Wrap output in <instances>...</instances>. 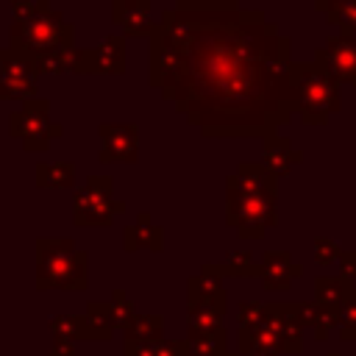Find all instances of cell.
<instances>
[{
    "mask_svg": "<svg viewBox=\"0 0 356 356\" xmlns=\"http://www.w3.org/2000/svg\"><path fill=\"white\" fill-rule=\"evenodd\" d=\"M184 70L161 95L203 136H273L298 111L292 39L239 0H175Z\"/></svg>",
    "mask_w": 356,
    "mask_h": 356,
    "instance_id": "1",
    "label": "cell"
},
{
    "mask_svg": "<svg viewBox=\"0 0 356 356\" xmlns=\"http://www.w3.org/2000/svg\"><path fill=\"white\" fill-rule=\"evenodd\" d=\"M278 220V178L261 161H239L225 178V222L242 239H261Z\"/></svg>",
    "mask_w": 356,
    "mask_h": 356,
    "instance_id": "2",
    "label": "cell"
},
{
    "mask_svg": "<svg viewBox=\"0 0 356 356\" xmlns=\"http://www.w3.org/2000/svg\"><path fill=\"white\" fill-rule=\"evenodd\" d=\"M11 53L33 61L47 53H64L78 47L75 44V25L64 19L61 11L50 8L31 19H14L8 25V44Z\"/></svg>",
    "mask_w": 356,
    "mask_h": 356,
    "instance_id": "3",
    "label": "cell"
},
{
    "mask_svg": "<svg viewBox=\"0 0 356 356\" xmlns=\"http://www.w3.org/2000/svg\"><path fill=\"white\" fill-rule=\"evenodd\" d=\"M36 286L39 289H70L86 286V253L75 248L70 236H39L36 239Z\"/></svg>",
    "mask_w": 356,
    "mask_h": 356,
    "instance_id": "4",
    "label": "cell"
},
{
    "mask_svg": "<svg viewBox=\"0 0 356 356\" xmlns=\"http://www.w3.org/2000/svg\"><path fill=\"white\" fill-rule=\"evenodd\" d=\"M292 86L303 125H325L339 111V86L317 61H292Z\"/></svg>",
    "mask_w": 356,
    "mask_h": 356,
    "instance_id": "5",
    "label": "cell"
},
{
    "mask_svg": "<svg viewBox=\"0 0 356 356\" xmlns=\"http://www.w3.org/2000/svg\"><path fill=\"white\" fill-rule=\"evenodd\" d=\"M8 134L19 139L28 153H47L50 142L64 134V125L50 120L47 97H31L22 103L19 111L8 117Z\"/></svg>",
    "mask_w": 356,
    "mask_h": 356,
    "instance_id": "6",
    "label": "cell"
},
{
    "mask_svg": "<svg viewBox=\"0 0 356 356\" xmlns=\"http://www.w3.org/2000/svg\"><path fill=\"white\" fill-rule=\"evenodd\" d=\"M120 214H125V203L114 197L111 175H89L72 197L75 225H111Z\"/></svg>",
    "mask_w": 356,
    "mask_h": 356,
    "instance_id": "7",
    "label": "cell"
},
{
    "mask_svg": "<svg viewBox=\"0 0 356 356\" xmlns=\"http://www.w3.org/2000/svg\"><path fill=\"white\" fill-rule=\"evenodd\" d=\"M184 61H186L184 50L167 36V31L161 25H156V31L147 39V81H150V86L164 95L178 81Z\"/></svg>",
    "mask_w": 356,
    "mask_h": 356,
    "instance_id": "8",
    "label": "cell"
},
{
    "mask_svg": "<svg viewBox=\"0 0 356 356\" xmlns=\"http://www.w3.org/2000/svg\"><path fill=\"white\" fill-rule=\"evenodd\" d=\"M337 83L356 86V36L353 33H331L325 44L314 47V58Z\"/></svg>",
    "mask_w": 356,
    "mask_h": 356,
    "instance_id": "9",
    "label": "cell"
},
{
    "mask_svg": "<svg viewBox=\"0 0 356 356\" xmlns=\"http://www.w3.org/2000/svg\"><path fill=\"white\" fill-rule=\"evenodd\" d=\"M100 164H136L139 159V128L134 122H100L97 125Z\"/></svg>",
    "mask_w": 356,
    "mask_h": 356,
    "instance_id": "10",
    "label": "cell"
},
{
    "mask_svg": "<svg viewBox=\"0 0 356 356\" xmlns=\"http://www.w3.org/2000/svg\"><path fill=\"white\" fill-rule=\"evenodd\" d=\"M125 72V36L106 33L100 44L86 50V75H122Z\"/></svg>",
    "mask_w": 356,
    "mask_h": 356,
    "instance_id": "11",
    "label": "cell"
},
{
    "mask_svg": "<svg viewBox=\"0 0 356 356\" xmlns=\"http://www.w3.org/2000/svg\"><path fill=\"white\" fill-rule=\"evenodd\" d=\"M150 6H153V0H111V19L128 36H145V39H150V33L159 25L150 17Z\"/></svg>",
    "mask_w": 356,
    "mask_h": 356,
    "instance_id": "12",
    "label": "cell"
},
{
    "mask_svg": "<svg viewBox=\"0 0 356 356\" xmlns=\"http://www.w3.org/2000/svg\"><path fill=\"white\" fill-rule=\"evenodd\" d=\"M261 164L275 175V178H284L292 172V167L303 164V150H298L289 136H281V134H273V136H264L261 139Z\"/></svg>",
    "mask_w": 356,
    "mask_h": 356,
    "instance_id": "13",
    "label": "cell"
},
{
    "mask_svg": "<svg viewBox=\"0 0 356 356\" xmlns=\"http://www.w3.org/2000/svg\"><path fill=\"white\" fill-rule=\"evenodd\" d=\"M303 273V264L292 261L286 250H267L259 261V278L264 289H289L292 278Z\"/></svg>",
    "mask_w": 356,
    "mask_h": 356,
    "instance_id": "14",
    "label": "cell"
},
{
    "mask_svg": "<svg viewBox=\"0 0 356 356\" xmlns=\"http://www.w3.org/2000/svg\"><path fill=\"white\" fill-rule=\"evenodd\" d=\"M122 248L131 253V250H153V253H161L164 250V228L153 222V217L147 211H139L136 220L131 225H125L122 231Z\"/></svg>",
    "mask_w": 356,
    "mask_h": 356,
    "instance_id": "15",
    "label": "cell"
},
{
    "mask_svg": "<svg viewBox=\"0 0 356 356\" xmlns=\"http://www.w3.org/2000/svg\"><path fill=\"white\" fill-rule=\"evenodd\" d=\"M189 303H195V306H220V309H225L222 275L214 273L211 264H203L200 273L189 278Z\"/></svg>",
    "mask_w": 356,
    "mask_h": 356,
    "instance_id": "16",
    "label": "cell"
},
{
    "mask_svg": "<svg viewBox=\"0 0 356 356\" xmlns=\"http://www.w3.org/2000/svg\"><path fill=\"white\" fill-rule=\"evenodd\" d=\"M36 186L39 189H72L75 186V161H36Z\"/></svg>",
    "mask_w": 356,
    "mask_h": 356,
    "instance_id": "17",
    "label": "cell"
},
{
    "mask_svg": "<svg viewBox=\"0 0 356 356\" xmlns=\"http://www.w3.org/2000/svg\"><path fill=\"white\" fill-rule=\"evenodd\" d=\"M314 8L328 25H337L339 33L356 36V0H314Z\"/></svg>",
    "mask_w": 356,
    "mask_h": 356,
    "instance_id": "18",
    "label": "cell"
},
{
    "mask_svg": "<svg viewBox=\"0 0 356 356\" xmlns=\"http://www.w3.org/2000/svg\"><path fill=\"white\" fill-rule=\"evenodd\" d=\"M350 292H353V286L342 275H320L314 281V300L320 306H328V309H337V312L345 306Z\"/></svg>",
    "mask_w": 356,
    "mask_h": 356,
    "instance_id": "19",
    "label": "cell"
},
{
    "mask_svg": "<svg viewBox=\"0 0 356 356\" xmlns=\"http://www.w3.org/2000/svg\"><path fill=\"white\" fill-rule=\"evenodd\" d=\"M117 320L108 303H89L83 314V339H111Z\"/></svg>",
    "mask_w": 356,
    "mask_h": 356,
    "instance_id": "20",
    "label": "cell"
},
{
    "mask_svg": "<svg viewBox=\"0 0 356 356\" xmlns=\"http://www.w3.org/2000/svg\"><path fill=\"white\" fill-rule=\"evenodd\" d=\"M211 267L220 275H236V278H242V275H259V264L253 261V253L250 250H231V253H225V259L220 264H211Z\"/></svg>",
    "mask_w": 356,
    "mask_h": 356,
    "instance_id": "21",
    "label": "cell"
},
{
    "mask_svg": "<svg viewBox=\"0 0 356 356\" xmlns=\"http://www.w3.org/2000/svg\"><path fill=\"white\" fill-rule=\"evenodd\" d=\"M222 314H225V309H220V306L189 303V334H209V331L222 328Z\"/></svg>",
    "mask_w": 356,
    "mask_h": 356,
    "instance_id": "22",
    "label": "cell"
},
{
    "mask_svg": "<svg viewBox=\"0 0 356 356\" xmlns=\"http://www.w3.org/2000/svg\"><path fill=\"white\" fill-rule=\"evenodd\" d=\"M189 356H228L225 350V328L209 334H189Z\"/></svg>",
    "mask_w": 356,
    "mask_h": 356,
    "instance_id": "23",
    "label": "cell"
},
{
    "mask_svg": "<svg viewBox=\"0 0 356 356\" xmlns=\"http://www.w3.org/2000/svg\"><path fill=\"white\" fill-rule=\"evenodd\" d=\"M164 317L161 314H136L125 325V339H164Z\"/></svg>",
    "mask_w": 356,
    "mask_h": 356,
    "instance_id": "24",
    "label": "cell"
},
{
    "mask_svg": "<svg viewBox=\"0 0 356 356\" xmlns=\"http://www.w3.org/2000/svg\"><path fill=\"white\" fill-rule=\"evenodd\" d=\"M50 334L56 342H75L83 339V317L75 314H56L50 317Z\"/></svg>",
    "mask_w": 356,
    "mask_h": 356,
    "instance_id": "25",
    "label": "cell"
},
{
    "mask_svg": "<svg viewBox=\"0 0 356 356\" xmlns=\"http://www.w3.org/2000/svg\"><path fill=\"white\" fill-rule=\"evenodd\" d=\"M36 97V78H6L0 81V100H31Z\"/></svg>",
    "mask_w": 356,
    "mask_h": 356,
    "instance_id": "26",
    "label": "cell"
},
{
    "mask_svg": "<svg viewBox=\"0 0 356 356\" xmlns=\"http://www.w3.org/2000/svg\"><path fill=\"white\" fill-rule=\"evenodd\" d=\"M108 306H111V314H114V320H117V328H125V325L136 317L134 303L125 298V292H122V289H114V292H111Z\"/></svg>",
    "mask_w": 356,
    "mask_h": 356,
    "instance_id": "27",
    "label": "cell"
},
{
    "mask_svg": "<svg viewBox=\"0 0 356 356\" xmlns=\"http://www.w3.org/2000/svg\"><path fill=\"white\" fill-rule=\"evenodd\" d=\"M339 323H342L339 337L342 339H356V289L348 295L345 306L339 309Z\"/></svg>",
    "mask_w": 356,
    "mask_h": 356,
    "instance_id": "28",
    "label": "cell"
},
{
    "mask_svg": "<svg viewBox=\"0 0 356 356\" xmlns=\"http://www.w3.org/2000/svg\"><path fill=\"white\" fill-rule=\"evenodd\" d=\"M50 11V0H11V17L14 19H31L36 14Z\"/></svg>",
    "mask_w": 356,
    "mask_h": 356,
    "instance_id": "29",
    "label": "cell"
},
{
    "mask_svg": "<svg viewBox=\"0 0 356 356\" xmlns=\"http://www.w3.org/2000/svg\"><path fill=\"white\" fill-rule=\"evenodd\" d=\"M339 256H342V248H339L334 239H328V236H317V239H314V261H317V264L339 261Z\"/></svg>",
    "mask_w": 356,
    "mask_h": 356,
    "instance_id": "30",
    "label": "cell"
},
{
    "mask_svg": "<svg viewBox=\"0 0 356 356\" xmlns=\"http://www.w3.org/2000/svg\"><path fill=\"white\" fill-rule=\"evenodd\" d=\"M153 356H189V342L186 339H161L156 345Z\"/></svg>",
    "mask_w": 356,
    "mask_h": 356,
    "instance_id": "31",
    "label": "cell"
},
{
    "mask_svg": "<svg viewBox=\"0 0 356 356\" xmlns=\"http://www.w3.org/2000/svg\"><path fill=\"white\" fill-rule=\"evenodd\" d=\"M339 264H342V278L353 281L356 278V250H342Z\"/></svg>",
    "mask_w": 356,
    "mask_h": 356,
    "instance_id": "32",
    "label": "cell"
},
{
    "mask_svg": "<svg viewBox=\"0 0 356 356\" xmlns=\"http://www.w3.org/2000/svg\"><path fill=\"white\" fill-rule=\"evenodd\" d=\"M228 356H256V353H239V350H236V353H228Z\"/></svg>",
    "mask_w": 356,
    "mask_h": 356,
    "instance_id": "33",
    "label": "cell"
},
{
    "mask_svg": "<svg viewBox=\"0 0 356 356\" xmlns=\"http://www.w3.org/2000/svg\"><path fill=\"white\" fill-rule=\"evenodd\" d=\"M328 356H339V353H337V350H331V353H328Z\"/></svg>",
    "mask_w": 356,
    "mask_h": 356,
    "instance_id": "34",
    "label": "cell"
},
{
    "mask_svg": "<svg viewBox=\"0 0 356 356\" xmlns=\"http://www.w3.org/2000/svg\"><path fill=\"white\" fill-rule=\"evenodd\" d=\"M0 53H3V47H0Z\"/></svg>",
    "mask_w": 356,
    "mask_h": 356,
    "instance_id": "35",
    "label": "cell"
},
{
    "mask_svg": "<svg viewBox=\"0 0 356 356\" xmlns=\"http://www.w3.org/2000/svg\"><path fill=\"white\" fill-rule=\"evenodd\" d=\"M50 356H53V353H50Z\"/></svg>",
    "mask_w": 356,
    "mask_h": 356,
    "instance_id": "36",
    "label": "cell"
}]
</instances>
